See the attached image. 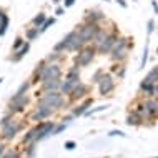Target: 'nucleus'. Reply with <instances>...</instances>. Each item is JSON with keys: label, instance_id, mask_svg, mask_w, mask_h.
Here are the masks:
<instances>
[{"label": "nucleus", "instance_id": "1", "mask_svg": "<svg viewBox=\"0 0 158 158\" xmlns=\"http://www.w3.org/2000/svg\"><path fill=\"white\" fill-rule=\"evenodd\" d=\"M62 77V67L58 63H47L42 62L33 72V82H44L48 78H60Z\"/></svg>", "mask_w": 158, "mask_h": 158}, {"label": "nucleus", "instance_id": "2", "mask_svg": "<svg viewBox=\"0 0 158 158\" xmlns=\"http://www.w3.org/2000/svg\"><path fill=\"white\" fill-rule=\"evenodd\" d=\"M130 38L127 37H117L112 45V50H110V58L112 62H122L127 58L128 55V50H130Z\"/></svg>", "mask_w": 158, "mask_h": 158}, {"label": "nucleus", "instance_id": "3", "mask_svg": "<svg viewBox=\"0 0 158 158\" xmlns=\"http://www.w3.org/2000/svg\"><path fill=\"white\" fill-rule=\"evenodd\" d=\"M38 105L52 108V110H58L65 105V98H63V95L60 92H48L42 98H38Z\"/></svg>", "mask_w": 158, "mask_h": 158}, {"label": "nucleus", "instance_id": "4", "mask_svg": "<svg viewBox=\"0 0 158 158\" xmlns=\"http://www.w3.org/2000/svg\"><path fill=\"white\" fill-rule=\"evenodd\" d=\"M97 55V48L92 45L88 47H82V48L78 50V55L75 57V65L77 67H87L90 65V63L93 62V58H95Z\"/></svg>", "mask_w": 158, "mask_h": 158}, {"label": "nucleus", "instance_id": "5", "mask_svg": "<svg viewBox=\"0 0 158 158\" xmlns=\"http://www.w3.org/2000/svg\"><path fill=\"white\" fill-rule=\"evenodd\" d=\"M97 85H98V93L103 95V97L110 95V93L115 90V82H113V78H112L110 73H102V77L98 78Z\"/></svg>", "mask_w": 158, "mask_h": 158}, {"label": "nucleus", "instance_id": "6", "mask_svg": "<svg viewBox=\"0 0 158 158\" xmlns=\"http://www.w3.org/2000/svg\"><path fill=\"white\" fill-rule=\"evenodd\" d=\"M63 40H65V50L67 52H78L83 47V42H82V38L78 37L77 30L67 33V35L63 37Z\"/></svg>", "mask_w": 158, "mask_h": 158}, {"label": "nucleus", "instance_id": "7", "mask_svg": "<svg viewBox=\"0 0 158 158\" xmlns=\"http://www.w3.org/2000/svg\"><path fill=\"white\" fill-rule=\"evenodd\" d=\"M98 30V25L97 23H88L85 22L83 25H80L78 30H77V33H78V37L82 38L83 44H88V42H92L93 35H95V32Z\"/></svg>", "mask_w": 158, "mask_h": 158}, {"label": "nucleus", "instance_id": "8", "mask_svg": "<svg viewBox=\"0 0 158 158\" xmlns=\"http://www.w3.org/2000/svg\"><path fill=\"white\" fill-rule=\"evenodd\" d=\"M0 127H2V136L5 140H12L20 130V123H17L14 120H8V122H5L3 125H0Z\"/></svg>", "mask_w": 158, "mask_h": 158}, {"label": "nucleus", "instance_id": "9", "mask_svg": "<svg viewBox=\"0 0 158 158\" xmlns=\"http://www.w3.org/2000/svg\"><path fill=\"white\" fill-rule=\"evenodd\" d=\"M28 103V93H23V95H14L10 100V110L12 112H22V110L27 106Z\"/></svg>", "mask_w": 158, "mask_h": 158}, {"label": "nucleus", "instance_id": "10", "mask_svg": "<svg viewBox=\"0 0 158 158\" xmlns=\"http://www.w3.org/2000/svg\"><path fill=\"white\" fill-rule=\"evenodd\" d=\"M90 92V88H88V85H85L82 82H78L73 87V90H72L68 95H70V102H77V100H82V98L87 95V93Z\"/></svg>", "mask_w": 158, "mask_h": 158}, {"label": "nucleus", "instance_id": "11", "mask_svg": "<svg viewBox=\"0 0 158 158\" xmlns=\"http://www.w3.org/2000/svg\"><path fill=\"white\" fill-rule=\"evenodd\" d=\"M55 125H57L55 122H42V127H40V130H38L35 143L37 142H42V140H45V138H48V136L52 135V130L55 128Z\"/></svg>", "mask_w": 158, "mask_h": 158}, {"label": "nucleus", "instance_id": "12", "mask_svg": "<svg viewBox=\"0 0 158 158\" xmlns=\"http://www.w3.org/2000/svg\"><path fill=\"white\" fill-rule=\"evenodd\" d=\"M53 112H55V110H52V108H47V106L38 105L37 108H35V112L32 113V120H33V122H44L45 118L52 117Z\"/></svg>", "mask_w": 158, "mask_h": 158}, {"label": "nucleus", "instance_id": "13", "mask_svg": "<svg viewBox=\"0 0 158 158\" xmlns=\"http://www.w3.org/2000/svg\"><path fill=\"white\" fill-rule=\"evenodd\" d=\"M143 106L147 110L148 118H158V98L150 97L148 100L143 102Z\"/></svg>", "mask_w": 158, "mask_h": 158}, {"label": "nucleus", "instance_id": "14", "mask_svg": "<svg viewBox=\"0 0 158 158\" xmlns=\"http://www.w3.org/2000/svg\"><path fill=\"white\" fill-rule=\"evenodd\" d=\"M115 38H117V35H115V33H108L105 40L102 42V44L98 45V47H95L97 52H98V53H102V55H108V53H110V50H112V45H113Z\"/></svg>", "mask_w": 158, "mask_h": 158}, {"label": "nucleus", "instance_id": "15", "mask_svg": "<svg viewBox=\"0 0 158 158\" xmlns=\"http://www.w3.org/2000/svg\"><path fill=\"white\" fill-rule=\"evenodd\" d=\"M60 85H62V80H60V78H48V80H44V82H42V92H44V93L58 92V90H60Z\"/></svg>", "mask_w": 158, "mask_h": 158}, {"label": "nucleus", "instance_id": "16", "mask_svg": "<svg viewBox=\"0 0 158 158\" xmlns=\"http://www.w3.org/2000/svg\"><path fill=\"white\" fill-rule=\"evenodd\" d=\"M102 20H105V15L102 14L100 10H88L87 12V15H85V22H88V23H97L98 25V22H102Z\"/></svg>", "mask_w": 158, "mask_h": 158}, {"label": "nucleus", "instance_id": "17", "mask_svg": "<svg viewBox=\"0 0 158 158\" xmlns=\"http://www.w3.org/2000/svg\"><path fill=\"white\" fill-rule=\"evenodd\" d=\"M153 82H150V80H147V78H143V82L140 83V93H142L143 97H147V98H150V97H155L153 95Z\"/></svg>", "mask_w": 158, "mask_h": 158}, {"label": "nucleus", "instance_id": "18", "mask_svg": "<svg viewBox=\"0 0 158 158\" xmlns=\"http://www.w3.org/2000/svg\"><path fill=\"white\" fill-rule=\"evenodd\" d=\"M40 127H42V122H38L33 128H30V130L27 131V135L23 136V142H25V143H35V138H37V135H38Z\"/></svg>", "mask_w": 158, "mask_h": 158}, {"label": "nucleus", "instance_id": "19", "mask_svg": "<svg viewBox=\"0 0 158 158\" xmlns=\"http://www.w3.org/2000/svg\"><path fill=\"white\" fill-rule=\"evenodd\" d=\"M125 122H127V125H130V127H140V125H142V122H143V118L140 117L136 112H130L127 115Z\"/></svg>", "mask_w": 158, "mask_h": 158}, {"label": "nucleus", "instance_id": "20", "mask_svg": "<svg viewBox=\"0 0 158 158\" xmlns=\"http://www.w3.org/2000/svg\"><path fill=\"white\" fill-rule=\"evenodd\" d=\"M78 83V82H73V80H70V78H67L65 82H62V85H60V92L62 95H68V93H70L72 90H73V87L75 85Z\"/></svg>", "mask_w": 158, "mask_h": 158}, {"label": "nucleus", "instance_id": "21", "mask_svg": "<svg viewBox=\"0 0 158 158\" xmlns=\"http://www.w3.org/2000/svg\"><path fill=\"white\" fill-rule=\"evenodd\" d=\"M92 103H93V98H87V100H85L82 105H78V106L73 110V117H82V115L87 112V108H88Z\"/></svg>", "mask_w": 158, "mask_h": 158}, {"label": "nucleus", "instance_id": "22", "mask_svg": "<svg viewBox=\"0 0 158 158\" xmlns=\"http://www.w3.org/2000/svg\"><path fill=\"white\" fill-rule=\"evenodd\" d=\"M7 28H8V15L5 10H0V37L5 35Z\"/></svg>", "mask_w": 158, "mask_h": 158}, {"label": "nucleus", "instance_id": "23", "mask_svg": "<svg viewBox=\"0 0 158 158\" xmlns=\"http://www.w3.org/2000/svg\"><path fill=\"white\" fill-rule=\"evenodd\" d=\"M28 50H30V42H25V44H23L22 47H20L19 52L15 53V57L12 58V62H20V60H22V58L25 57V55L28 53Z\"/></svg>", "mask_w": 158, "mask_h": 158}, {"label": "nucleus", "instance_id": "24", "mask_svg": "<svg viewBox=\"0 0 158 158\" xmlns=\"http://www.w3.org/2000/svg\"><path fill=\"white\" fill-rule=\"evenodd\" d=\"M106 35H108V32H105L103 28H100V27H98V30L95 32V35H93V38H92L93 45H95V47H98V45H100L102 42H103L105 38H106Z\"/></svg>", "mask_w": 158, "mask_h": 158}, {"label": "nucleus", "instance_id": "25", "mask_svg": "<svg viewBox=\"0 0 158 158\" xmlns=\"http://www.w3.org/2000/svg\"><path fill=\"white\" fill-rule=\"evenodd\" d=\"M55 22H57V20H55L53 17H50V19H48V17H47V19H45V22L42 23L40 27H38V33H44V32H47V28H48L50 25H53Z\"/></svg>", "mask_w": 158, "mask_h": 158}, {"label": "nucleus", "instance_id": "26", "mask_svg": "<svg viewBox=\"0 0 158 158\" xmlns=\"http://www.w3.org/2000/svg\"><path fill=\"white\" fill-rule=\"evenodd\" d=\"M147 80H150V82H153V83H156L158 82V65L156 67H153L150 72H148V75L145 77Z\"/></svg>", "mask_w": 158, "mask_h": 158}, {"label": "nucleus", "instance_id": "27", "mask_svg": "<svg viewBox=\"0 0 158 158\" xmlns=\"http://www.w3.org/2000/svg\"><path fill=\"white\" fill-rule=\"evenodd\" d=\"M45 19H47V15L44 14V12H42V14H38L37 17H33V20H32V25H33V27H37V28H38L42 23L45 22Z\"/></svg>", "mask_w": 158, "mask_h": 158}, {"label": "nucleus", "instance_id": "28", "mask_svg": "<svg viewBox=\"0 0 158 158\" xmlns=\"http://www.w3.org/2000/svg\"><path fill=\"white\" fill-rule=\"evenodd\" d=\"M25 37H27V40L28 42H32V40H35V38L38 37V28H27V32H25Z\"/></svg>", "mask_w": 158, "mask_h": 158}, {"label": "nucleus", "instance_id": "29", "mask_svg": "<svg viewBox=\"0 0 158 158\" xmlns=\"http://www.w3.org/2000/svg\"><path fill=\"white\" fill-rule=\"evenodd\" d=\"M106 108H110L108 105H102V106H97V108H93V110H87L83 115H87V117H90V115H93V113H98V112H103V110H106Z\"/></svg>", "mask_w": 158, "mask_h": 158}, {"label": "nucleus", "instance_id": "30", "mask_svg": "<svg viewBox=\"0 0 158 158\" xmlns=\"http://www.w3.org/2000/svg\"><path fill=\"white\" fill-rule=\"evenodd\" d=\"M67 127H68V123H65V122L60 123V125H55V128L52 130V135H58V133H62V131L65 130Z\"/></svg>", "mask_w": 158, "mask_h": 158}, {"label": "nucleus", "instance_id": "31", "mask_svg": "<svg viewBox=\"0 0 158 158\" xmlns=\"http://www.w3.org/2000/svg\"><path fill=\"white\" fill-rule=\"evenodd\" d=\"M147 60H148V44L145 45V48H143V55H142V63H140V68H145V65H147Z\"/></svg>", "mask_w": 158, "mask_h": 158}, {"label": "nucleus", "instance_id": "32", "mask_svg": "<svg viewBox=\"0 0 158 158\" xmlns=\"http://www.w3.org/2000/svg\"><path fill=\"white\" fill-rule=\"evenodd\" d=\"M153 30H155V20L150 19L148 20V23H147V37L150 38V35L153 33Z\"/></svg>", "mask_w": 158, "mask_h": 158}, {"label": "nucleus", "instance_id": "33", "mask_svg": "<svg viewBox=\"0 0 158 158\" xmlns=\"http://www.w3.org/2000/svg\"><path fill=\"white\" fill-rule=\"evenodd\" d=\"M60 58H62V55H60V53H58V52H53L48 58H47L45 62H47V63H53V62H58Z\"/></svg>", "mask_w": 158, "mask_h": 158}, {"label": "nucleus", "instance_id": "34", "mask_svg": "<svg viewBox=\"0 0 158 158\" xmlns=\"http://www.w3.org/2000/svg\"><path fill=\"white\" fill-rule=\"evenodd\" d=\"M28 88H30V83H28V82H25L23 85H20V88L17 90L15 95H23V93H27V92H28Z\"/></svg>", "mask_w": 158, "mask_h": 158}, {"label": "nucleus", "instance_id": "35", "mask_svg": "<svg viewBox=\"0 0 158 158\" xmlns=\"http://www.w3.org/2000/svg\"><path fill=\"white\" fill-rule=\"evenodd\" d=\"M20 155L15 150H8L7 153H2V158H19Z\"/></svg>", "mask_w": 158, "mask_h": 158}, {"label": "nucleus", "instance_id": "36", "mask_svg": "<svg viewBox=\"0 0 158 158\" xmlns=\"http://www.w3.org/2000/svg\"><path fill=\"white\" fill-rule=\"evenodd\" d=\"M63 50H65V40H60L57 45H55V48H53V52H58V53H62Z\"/></svg>", "mask_w": 158, "mask_h": 158}, {"label": "nucleus", "instance_id": "37", "mask_svg": "<svg viewBox=\"0 0 158 158\" xmlns=\"http://www.w3.org/2000/svg\"><path fill=\"white\" fill-rule=\"evenodd\" d=\"M27 156H35V145H33V143H30V145H28V148H27Z\"/></svg>", "mask_w": 158, "mask_h": 158}, {"label": "nucleus", "instance_id": "38", "mask_svg": "<svg viewBox=\"0 0 158 158\" xmlns=\"http://www.w3.org/2000/svg\"><path fill=\"white\" fill-rule=\"evenodd\" d=\"M108 136H125V133H123L122 130H110Z\"/></svg>", "mask_w": 158, "mask_h": 158}, {"label": "nucleus", "instance_id": "39", "mask_svg": "<svg viewBox=\"0 0 158 158\" xmlns=\"http://www.w3.org/2000/svg\"><path fill=\"white\" fill-rule=\"evenodd\" d=\"M63 147H65V150H75L77 148V143L75 142H65V145H63Z\"/></svg>", "mask_w": 158, "mask_h": 158}, {"label": "nucleus", "instance_id": "40", "mask_svg": "<svg viewBox=\"0 0 158 158\" xmlns=\"http://www.w3.org/2000/svg\"><path fill=\"white\" fill-rule=\"evenodd\" d=\"M23 44H25V42L22 40V38H17V40L14 42V50H19V48H20V47H22Z\"/></svg>", "mask_w": 158, "mask_h": 158}, {"label": "nucleus", "instance_id": "41", "mask_svg": "<svg viewBox=\"0 0 158 158\" xmlns=\"http://www.w3.org/2000/svg\"><path fill=\"white\" fill-rule=\"evenodd\" d=\"M102 73H103V70H97V73H93V77H92V82H98V78L102 77Z\"/></svg>", "mask_w": 158, "mask_h": 158}, {"label": "nucleus", "instance_id": "42", "mask_svg": "<svg viewBox=\"0 0 158 158\" xmlns=\"http://www.w3.org/2000/svg\"><path fill=\"white\" fill-rule=\"evenodd\" d=\"M73 3H75V0H63V7H65V8L73 7Z\"/></svg>", "mask_w": 158, "mask_h": 158}, {"label": "nucleus", "instance_id": "43", "mask_svg": "<svg viewBox=\"0 0 158 158\" xmlns=\"http://www.w3.org/2000/svg\"><path fill=\"white\" fill-rule=\"evenodd\" d=\"M152 7H153V12L158 15V2H156V0H153V2H152Z\"/></svg>", "mask_w": 158, "mask_h": 158}, {"label": "nucleus", "instance_id": "44", "mask_svg": "<svg viewBox=\"0 0 158 158\" xmlns=\"http://www.w3.org/2000/svg\"><path fill=\"white\" fill-rule=\"evenodd\" d=\"M5 152V145H3V142L0 140V158H2V153Z\"/></svg>", "mask_w": 158, "mask_h": 158}, {"label": "nucleus", "instance_id": "45", "mask_svg": "<svg viewBox=\"0 0 158 158\" xmlns=\"http://www.w3.org/2000/svg\"><path fill=\"white\" fill-rule=\"evenodd\" d=\"M117 73H118V77H120V78H123V77H125V68L122 67V70H117Z\"/></svg>", "mask_w": 158, "mask_h": 158}, {"label": "nucleus", "instance_id": "46", "mask_svg": "<svg viewBox=\"0 0 158 158\" xmlns=\"http://www.w3.org/2000/svg\"><path fill=\"white\" fill-rule=\"evenodd\" d=\"M117 3H118V5H120V7L127 8V2H125V0H117Z\"/></svg>", "mask_w": 158, "mask_h": 158}, {"label": "nucleus", "instance_id": "47", "mask_svg": "<svg viewBox=\"0 0 158 158\" xmlns=\"http://www.w3.org/2000/svg\"><path fill=\"white\" fill-rule=\"evenodd\" d=\"M153 95H156V97H158V82L153 85Z\"/></svg>", "mask_w": 158, "mask_h": 158}, {"label": "nucleus", "instance_id": "48", "mask_svg": "<svg viewBox=\"0 0 158 158\" xmlns=\"http://www.w3.org/2000/svg\"><path fill=\"white\" fill-rule=\"evenodd\" d=\"M72 120H73V115H70V117H65V118H63V122H65V123H70Z\"/></svg>", "mask_w": 158, "mask_h": 158}, {"label": "nucleus", "instance_id": "49", "mask_svg": "<svg viewBox=\"0 0 158 158\" xmlns=\"http://www.w3.org/2000/svg\"><path fill=\"white\" fill-rule=\"evenodd\" d=\"M55 14H57V15H62V14H63V8H62V7H58L57 10H55Z\"/></svg>", "mask_w": 158, "mask_h": 158}, {"label": "nucleus", "instance_id": "50", "mask_svg": "<svg viewBox=\"0 0 158 158\" xmlns=\"http://www.w3.org/2000/svg\"><path fill=\"white\" fill-rule=\"evenodd\" d=\"M62 2V0H53V3H55V5H57V3H60Z\"/></svg>", "mask_w": 158, "mask_h": 158}, {"label": "nucleus", "instance_id": "51", "mask_svg": "<svg viewBox=\"0 0 158 158\" xmlns=\"http://www.w3.org/2000/svg\"><path fill=\"white\" fill-rule=\"evenodd\" d=\"M2 82H3V78H0V83H2Z\"/></svg>", "mask_w": 158, "mask_h": 158}, {"label": "nucleus", "instance_id": "52", "mask_svg": "<svg viewBox=\"0 0 158 158\" xmlns=\"http://www.w3.org/2000/svg\"><path fill=\"white\" fill-rule=\"evenodd\" d=\"M133 2H136V0H133Z\"/></svg>", "mask_w": 158, "mask_h": 158}, {"label": "nucleus", "instance_id": "53", "mask_svg": "<svg viewBox=\"0 0 158 158\" xmlns=\"http://www.w3.org/2000/svg\"><path fill=\"white\" fill-rule=\"evenodd\" d=\"M156 158H158V156H156Z\"/></svg>", "mask_w": 158, "mask_h": 158}]
</instances>
